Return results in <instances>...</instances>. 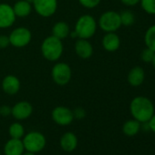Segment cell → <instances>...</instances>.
Here are the masks:
<instances>
[{
  "mask_svg": "<svg viewBox=\"0 0 155 155\" xmlns=\"http://www.w3.org/2000/svg\"><path fill=\"white\" fill-rule=\"evenodd\" d=\"M120 16L121 25H123V26H126V27L131 26L135 21V18H134L133 13L129 11V10L123 11L121 14H120Z\"/></svg>",
  "mask_w": 155,
  "mask_h": 155,
  "instance_id": "23",
  "label": "cell"
},
{
  "mask_svg": "<svg viewBox=\"0 0 155 155\" xmlns=\"http://www.w3.org/2000/svg\"><path fill=\"white\" fill-rule=\"evenodd\" d=\"M130 113L136 120L140 123L148 122L154 114V105L147 97H135L130 104Z\"/></svg>",
  "mask_w": 155,
  "mask_h": 155,
  "instance_id": "1",
  "label": "cell"
},
{
  "mask_svg": "<svg viewBox=\"0 0 155 155\" xmlns=\"http://www.w3.org/2000/svg\"><path fill=\"white\" fill-rule=\"evenodd\" d=\"M26 1H27V2H28V3H30V4H31V3H33V1H34V0H26Z\"/></svg>",
  "mask_w": 155,
  "mask_h": 155,
  "instance_id": "34",
  "label": "cell"
},
{
  "mask_svg": "<svg viewBox=\"0 0 155 155\" xmlns=\"http://www.w3.org/2000/svg\"><path fill=\"white\" fill-rule=\"evenodd\" d=\"M151 64H152V66H153V68H155V53H154V56H153V58H152V60H151V62H150Z\"/></svg>",
  "mask_w": 155,
  "mask_h": 155,
  "instance_id": "33",
  "label": "cell"
},
{
  "mask_svg": "<svg viewBox=\"0 0 155 155\" xmlns=\"http://www.w3.org/2000/svg\"><path fill=\"white\" fill-rule=\"evenodd\" d=\"M52 119L58 125H61V126L68 125L72 122L74 119L73 111L69 110L68 108H66L63 106L56 107L52 110Z\"/></svg>",
  "mask_w": 155,
  "mask_h": 155,
  "instance_id": "8",
  "label": "cell"
},
{
  "mask_svg": "<svg viewBox=\"0 0 155 155\" xmlns=\"http://www.w3.org/2000/svg\"><path fill=\"white\" fill-rule=\"evenodd\" d=\"M41 51L43 56L48 60H58L61 57L63 52V45L61 39L54 36L48 37L42 43Z\"/></svg>",
  "mask_w": 155,
  "mask_h": 155,
  "instance_id": "2",
  "label": "cell"
},
{
  "mask_svg": "<svg viewBox=\"0 0 155 155\" xmlns=\"http://www.w3.org/2000/svg\"><path fill=\"white\" fill-rule=\"evenodd\" d=\"M96 28L97 24L95 19L90 15H84L81 16L77 21L75 33L77 35V38L88 39L95 34Z\"/></svg>",
  "mask_w": 155,
  "mask_h": 155,
  "instance_id": "3",
  "label": "cell"
},
{
  "mask_svg": "<svg viewBox=\"0 0 155 155\" xmlns=\"http://www.w3.org/2000/svg\"><path fill=\"white\" fill-rule=\"evenodd\" d=\"M99 24L101 28L109 33V32H115L118 30L121 26L120 16L117 12L114 11H108L103 13L99 20Z\"/></svg>",
  "mask_w": 155,
  "mask_h": 155,
  "instance_id": "5",
  "label": "cell"
},
{
  "mask_svg": "<svg viewBox=\"0 0 155 155\" xmlns=\"http://www.w3.org/2000/svg\"><path fill=\"white\" fill-rule=\"evenodd\" d=\"M8 132H9V135L11 136V138L21 139L24 136L25 130H24V127L22 124H20L18 122H15L10 125V127L8 129Z\"/></svg>",
  "mask_w": 155,
  "mask_h": 155,
  "instance_id": "22",
  "label": "cell"
},
{
  "mask_svg": "<svg viewBox=\"0 0 155 155\" xmlns=\"http://www.w3.org/2000/svg\"><path fill=\"white\" fill-rule=\"evenodd\" d=\"M22 141L25 150L34 153L41 151L45 148L47 142L45 136L38 131H31L28 133Z\"/></svg>",
  "mask_w": 155,
  "mask_h": 155,
  "instance_id": "4",
  "label": "cell"
},
{
  "mask_svg": "<svg viewBox=\"0 0 155 155\" xmlns=\"http://www.w3.org/2000/svg\"><path fill=\"white\" fill-rule=\"evenodd\" d=\"M2 88H3V91L7 94L14 95V94L18 93V91L20 89L19 80L18 79L17 77H15V76L8 75V76H7L5 79L3 80Z\"/></svg>",
  "mask_w": 155,
  "mask_h": 155,
  "instance_id": "13",
  "label": "cell"
},
{
  "mask_svg": "<svg viewBox=\"0 0 155 155\" xmlns=\"http://www.w3.org/2000/svg\"><path fill=\"white\" fill-rule=\"evenodd\" d=\"M33 111L32 105L28 101L18 102L12 109L11 114L17 120H26L28 119Z\"/></svg>",
  "mask_w": 155,
  "mask_h": 155,
  "instance_id": "11",
  "label": "cell"
},
{
  "mask_svg": "<svg viewBox=\"0 0 155 155\" xmlns=\"http://www.w3.org/2000/svg\"><path fill=\"white\" fill-rule=\"evenodd\" d=\"M154 51L146 48L145 49H143L141 52H140V59L143 61V62H146V63H150L152 58H153V56H154Z\"/></svg>",
  "mask_w": 155,
  "mask_h": 155,
  "instance_id": "25",
  "label": "cell"
},
{
  "mask_svg": "<svg viewBox=\"0 0 155 155\" xmlns=\"http://www.w3.org/2000/svg\"><path fill=\"white\" fill-rule=\"evenodd\" d=\"M145 73L142 68L134 67L132 68L128 74V82L133 87H138L141 85L144 81Z\"/></svg>",
  "mask_w": 155,
  "mask_h": 155,
  "instance_id": "15",
  "label": "cell"
},
{
  "mask_svg": "<svg viewBox=\"0 0 155 155\" xmlns=\"http://www.w3.org/2000/svg\"><path fill=\"white\" fill-rule=\"evenodd\" d=\"M35 10L42 17L48 18L52 16L57 9V0H34Z\"/></svg>",
  "mask_w": 155,
  "mask_h": 155,
  "instance_id": "9",
  "label": "cell"
},
{
  "mask_svg": "<svg viewBox=\"0 0 155 155\" xmlns=\"http://www.w3.org/2000/svg\"><path fill=\"white\" fill-rule=\"evenodd\" d=\"M16 20V15L12 7L8 4H0V28L11 27Z\"/></svg>",
  "mask_w": 155,
  "mask_h": 155,
  "instance_id": "10",
  "label": "cell"
},
{
  "mask_svg": "<svg viewBox=\"0 0 155 155\" xmlns=\"http://www.w3.org/2000/svg\"><path fill=\"white\" fill-rule=\"evenodd\" d=\"M13 9L16 17L25 18L28 16L31 12V4L27 2L26 0H19L15 4Z\"/></svg>",
  "mask_w": 155,
  "mask_h": 155,
  "instance_id": "18",
  "label": "cell"
},
{
  "mask_svg": "<svg viewBox=\"0 0 155 155\" xmlns=\"http://www.w3.org/2000/svg\"><path fill=\"white\" fill-rule=\"evenodd\" d=\"M11 114V108H9L8 106H2L1 108H0V115H2L4 117H7L8 115Z\"/></svg>",
  "mask_w": 155,
  "mask_h": 155,
  "instance_id": "29",
  "label": "cell"
},
{
  "mask_svg": "<svg viewBox=\"0 0 155 155\" xmlns=\"http://www.w3.org/2000/svg\"><path fill=\"white\" fill-rule=\"evenodd\" d=\"M79 1L83 7L87 8H93L100 4L101 0H79Z\"/></svg>",
  "mask_w": 155,
  "mask_h": 155,
  "instance_id": "26",
  "label": "cell"
},
{
  "mask_svg": "<svg viewBox=\"0 0 155 155\" xmlns=\"http://www.w3.org/2000/svg\"><path fill=\"white\" fill-rule=\"evenodd\" d=\"M144 41L146 48L153 50L155 52V25L150 26L144 36Z\"/></svg>",
  "mask_w": 155,
  "mask_h": 155,
  "instance_id": "21",
  "label": "cell"
},
{
  "mask_svg": "<svg viewBox=\"0 0 155 155\" xmlns=\"http://www.w3.org/2000/svg\"><path fill=\"white\" fill-rule=\"evenodd\" d=\"M0 155H1V154H0Z\"/></svg>",
  "mask_w": 155,
  "mask_h": 155,
  "instance_id": "35",
  "label": "cell"
},
{
  "mask_svg": "<svg viewBox=\"0 0 155 155\" xmlns=\"http://www.w3.org/2000/svg\"><path fill=\"white\" fill-rule=\"evenodd\" d=\"M140 122L136 120L135 119L127 120L122 127L123 133L129 137H132L136 135L140 131Z\"/></svg>",
  "mask_w": 155,
  "mask_h": 155,
  "instance_id": "19",
  "label": "cell"
},
{
  "mask_svg": "<svg viewBox=\"0 0 155 155\" xmlns=\"http://www.w3.org/2000/svg\"><path fill=\"white\" fill-rule=\"evenodd\" d=\"M76 53L82 58H89L93 53V48L91 44L83 38H80L75 44Z\"/></svg>",
  "mask_w": 155,
  "mask_h": 155,
  "instance_id": "14",
  "label": "cell"
},
{
  "mask_svg": "<svg viewBox=\"0 0 155 155\" xmlns=\"http://www.w3.org/2000/svg\"><path fill=\"white\" fill-rule=\"evenodd\" d=\"M22 155H36V153H34V152H30V151H26V152H24Z\"/></svg>",
  "mask_w": 155,
  "mask_h": 155,
  "instance_id": "32",
  "label": "cell"
},
{
  "mask_svg": "<svg viewBox=\"0 0 155 155\" xmlns=\"http://www.w3.org/2000/svg\"><path fill=\"white\" fill-rule=\"evenodd\" d=\"M31 40V33L26 28H18L12 31L9 36L10 44L17 48L27 46Z\"/></svg>",
  "mask_w": 155,
  "mask_h": 155,
  "instance_id": "7",
  "label": "cell"
},
{
  "mask_svg": "<svg viewBox=\"0 0 155 155\" xmlns=\"http://www.w3.org/2000/svg\"><path fill=\"white\" fill-rule=\"evenodd\" d=\"M102 45L107 51L113 52L120 48V40L117 34H115L114 32H109L104 36L102 39Z\"/></svg>",
  "mask_w": 155,
  "mask_h": 155,
  "instance_id": "17",
  "label": "cell"
},
{
  "mask_svg": "<svg viewBox=\"0 0 155 155\" xmlns=\"http://www.w3.org/2000/svg\"><path fill=\"white\" fill-rule=\"evenodd\" d=\"M78 146V138L72 132H66L60 139V147L67 152L73 151Z\"/></svg>",
  "mask_w": 155,
  "mask_h": 155,
  "instance_id": "16",
  "label": "cell"
},
{
  "mask_svg": "<svg viewBox=\"0 0 155 155\" xmlns=\"http://www.w3.org/2000/svg\"><path fill=\"white\" fill-rule=\"evenodd\" d=\"M53 81L58 85H66L71 78V69L66 63H58L52 68Z\"/></svg>",
  "mask_w": 155,
  "mask_h": 155,
  "instance_id": "6",
  "label": "cell"
},
{
  "mask_svg": "<svg viewBox=\"0 0 155 155\" xmlns=\"http://www.w3.org/2000/svg\"><path fill=\"white\" fill-rule=\"evenodd\" d=\"M120 1L126 5V6H129V7H131V6H135L137 4L140 3V0H120Z\"/></svg>",
  "mask_w": 155,
  "mask_h": 155,
  "instance_id": "31",
  "label": "cell"
},
{
  "mask_svg": "<svg viewBox=\"0 0 155 155\" xmlns=\"http://www.w3.org/2000/svg\"><path fill=\"white\" fill-rule=\"evenodd\" d=\"M73 115L74 118L77 119H83L86 116V112L82 108H77L74 111H73Z\"/></svg>",
  "mask_w": 155,
  "mask_h": 155,
  "instance_id": "28",
  "label": "cell"
},
{
  "mask_svg": "<svg viewBox=\"0 0 155 155\" xmlns=\"http://www.w3.org/2000/svg\"><path fill=\"white\" fill-rule=\"evenodd\" d=\"M9 44H10L9 37L5 36V35H1V36H0V48H5Z\"/></svg>",
  "mask_w": 155,
  "mask_h": 155,
  "instance_id": "27",
  "label": "cell"
},
{
  "mask_svg": "<svg viewBox=\"0 0 155 155\" xmlns=\"http://www.w3.org/2000/svg\"><path fill=\"white\" fill-rule=\"evenodd\" d=\"M148 125H149V128L150 130L155 133V113L152 115V117L150 119V120L148 121Z\"/></svg>",
  "mask_w": 155,
  "mask_h": 155,
  "instance_id": "30",
  "label": "cell"
},
{
  "mask_svg": "<svg viewBox=\"0 0 155 155\" xmlns=\"http://www.w3.org/2000/svg\"><path fill=\"white\" fill-rule=\"evenodd\" d=\"M69 33V28L68 26L67 23L60 21L55 24V26L52 28V36L59 38V39H63L65 38H67V36Z\"/></svg>",
  "mask_w": 155,
  "mask_h": 155,
  "instance_id": "20",
  "label": "cell"
},
{
  "mask_svg": "<svg viewBox=\"0 0 155 155\" xmlns=\"http://www.w3.org/2000/svg\"><path fill=\"white\" fill-rule=\"evenodd\" d=\"M142 9L150 15H155V0H140Z\"/></svg>",
  "mask_w": 155,
  "mask_h": 155,
  "instance_id": "24",
  "label": "cell"
},
{
  "mask_svg": "<svg viewBox=\"0 0 155 155\" xmlns=\"http://www.w3.org/2000/svg\"><path fill=\"white\" fill-rule=\"evenodd\" d=\"M24 151L25 148L21 139L11 138L7 141L4 147L5 155H22Z\"/></svg>",
  "mask_w": 155,
  "mask_h": 155,
  "instance_id": "12",
  "label": "cell"
}]
</instances>
